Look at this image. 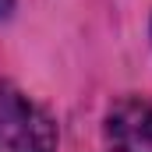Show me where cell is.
Segmentation results:
<instances>
[{
    "label": "cell",
    "mask_w": 152,
    "mask_h": 152,
    "mask_svg": "<svg viewBox=\"0 0 152 152\" xmlns=\"http://www.w3.org/2000/svg\"><path fill=\"white\" fill-rule=\"evenodd\" d=\"M0 152H53V127L36 106L11 103L0 110Z\"/></svg>",
    "instance_id": "obj_1"
},
{
    "label": "cell",
    "mask_w": 152,
    "mask_h": 152,
    "mask_svg": "<svg viewBox=\"0 0 152 152\" xmlns=\"http://www.w3.org/2000/svg\"><path fill=\"white\" fill-rule=\"evenodd\" d=\"M106 142L113 152H152V103H117L106 117Z\"/></svg>",
    "instance_id": "obj_2"
},
{
    "label": "cell",
    "mask_w": 152,
    "mask_h": 152,
    "mask_svg": "<svg viewBox=\"0 0 152 152\" xmlns=\"http://www.w3.org/2000/svg\"><path fill=\"white\" fill-rule=\"evenodd\" d=\"M7 7H11V0H0V14H4V11H7Z\"/></svg>",
    "instance_id": "obj_3"
}]
</instances>
